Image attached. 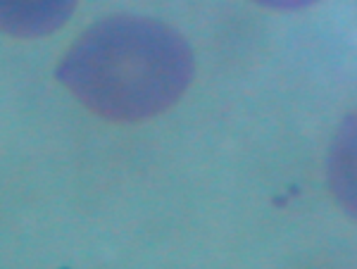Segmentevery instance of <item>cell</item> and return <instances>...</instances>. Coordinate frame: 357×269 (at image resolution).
I'll return each instance as SVG.
<instances>
[{
  "instance_id": "7a4b0ae2",
  "label": "cell",
  "mask_w": 357,
  "mask_h": 269,
  "mask_svg": "<svg viewBox=\"0 0 357 269\" xmlns=\"http://www.w3.org/2000/svg\"><path fill=\"white\" fill-rule=\"evenodd\" d=\"M77 0H0V24L15 38H43L65 26Z\"/></svg>"
},
{
  "instance_id": "6da1fadb",
  "label": "cell",
  "mask_w": 357,
  "mask_h": 269,
  "mask_svg": "<svg viewBox=\"0 0 357 269\" xmlns=\"http://www.w3.org/2000/svg\"><path fill=\"white\" fill-rule=\"evenodd\" d=\"M82 105L110 122H146L178 102L195 77L193 50L151 17L112 15L89 26L57 65Z\"/></svg>"
},
{
  "instance_id": "3957f363",
  "label": "cell",
  "mask_w": 357,
  "mask_h": 269,
  "mask_svg": "<svg viewBox=\"0 0 357 269\" xmlns=\"http://www.w3.org/2000/svg\"><path fill=\"white\" fill-rule=\"evenodd\" d=\"M326 171L336 203L357 222V112L348 114L333 136Z\"/></svg>"
},
{
  "instance_id": "277c9868",
  "label": "cell",
  "mask_w": 357,
  "mask_h": 269,
  "mask_svg": "<svg viewBox=\"0 0 357 269\" xmlns=\"http://www.w3.org/2000/svg\"><path fill=\"white\" fill-rule=\"evenodd\" d=\"M252 3L262 5V8H272V10H303L310 5L319 3V0H252Z\"/></svg>"
}]
</instances>
